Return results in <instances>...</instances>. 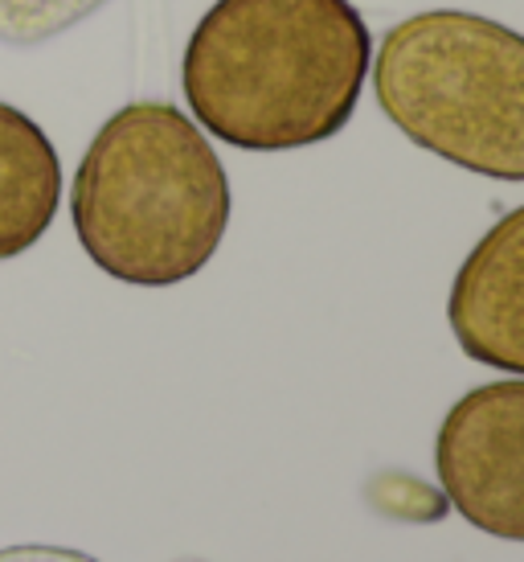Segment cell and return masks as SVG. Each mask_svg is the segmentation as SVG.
Here are the masks:
<instances>
[{
    "label": "cell",
    "instance_id": "4",
    "mask_svg": "<svg viewBox=\"0 0 524 562\" xmlns=\"http://www.w3.org/2000/svg\"><path fill=\"white\" fill-rule=\"evenodd\" d=\"M451 509L500 542H524V378L467 391L434 439Z\"/></svg>",
    "mask_w": 524,
    "mask_h": 562
},
{
    "label": "cell",
    "instance_id": "3",
    "mask_svg": "<svg viewBox=\"0 0 524 562\" xmlns=\"http://www.w3.org/2000/svg\"><path fill=\"white\" fill-rule=\"evenodd\" d=\"M373 94L431 157L524 181V33L459 9L406 16L373 54Z\"/></svg>",
    "mask_w": 524,
    "mask_h": 562
},
{
    "label": "cell",
    "instance_id": "8",
    "mask_svg": "<svg viewBox=\"0 0 524 562\" xmlns=\"http://www.w3.org/2000/svg\"><path fill=\"white\" fill-rule=\"evenodd\" d=\"M0 562H99V559L70 547H4L0 550Z\"/></svg>",
    "mask_w": 524,
    "mask_h": 562
},
{
    "label": "cell",
    "instance_id": "6",
    "mask_svg": "<svg viewBox=\"0 0 524 562\" xmlns=\"http://www.w3.org/2000/svg\"><path fill=\"white\" fill-rule=\"evenodd\" d=\"M62 202V160L42 127L0 103V259H16L49 231Z\"/></svg>",
    "mask_w": 524,
    "mask_h": 562
},
{
    "label": "cell",
    "instance_id": "2",
    "mask_svg": "<svg viewBox=\"0 0 524 562\" xmlns=\"http://www.w3.org/2000/svg\"><path fill=\"white\" fill-rule=\"evenodd\" d=\"M230 177L172 103H127L99 127L70 189L82 250L111 280L172 288L193 280L226 238Z\"/></svg>",
    "mask_w": 524,
    "mask_h": 562
},
{
    "label": "cell",
    "instance_id": "1",
    "mask_svg": "<svg viewBox=\"0 0 524 562\" xmlns=\"http://www.w3.org/2000/svg\"><path fill=\"white\" fill-rule=\"evenodd\" d=\"M373 33L353 0H217L185 46L197 127L242 153H295L353 120Z\"/></svg>",
    "mask_w": 524,
    "mask_h": 562
},
{
    "label": "cell",
    "instance_id": "7",
    "mask_svg": "<svg viewBox=\"0 0 524 562\" xmlns=\"http://www.w3.org/2000/svg\"><path fill=\"white\" fill-rule=\"evenodd\" d=\"M107 0H0V42L37 46L54 33H66Z\"/></svg>",
    "mask_w": 524,
    "mask_h": 562
},
{
    "label": "cell",
    "instance_id": "5",
    "mask_svg": "<svg viewBox=\"0 0 524 562\" xmlns=\"http://www.w3.org/2000/svg\"><path fill=\"white\" fill-rule=\"evenodd\" d=\"M447 321L471 361L524 378V205L492 222L459 263Z\"/></svg>",
    "mask_w": 524,
    "mask_h": 562
}]
</instances>
